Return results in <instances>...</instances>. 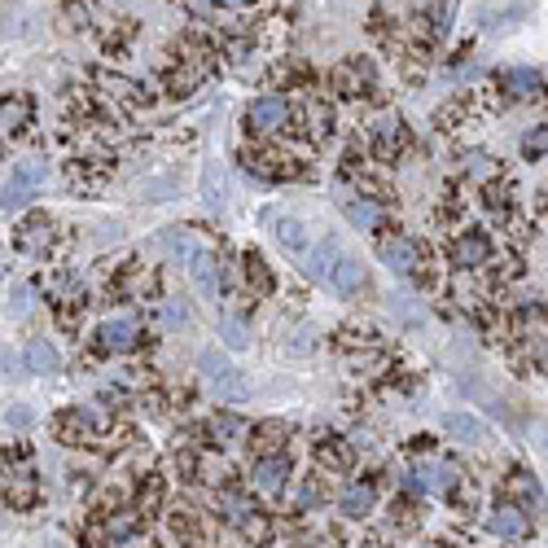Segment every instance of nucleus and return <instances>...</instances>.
Segmentation results:
<instances>
[{
	"label": "nucleus",
	"instance_id": "nucleus-1",
	"mask_svg": "<svg viewBox=\"0 0 548 548\" xmlns=\"http://www.w3.org/2000/svg\"><path fill=\"white\" fill-rule=\"evenodd\" d=\"M45 176H49L45 158H22V162L9 171V180H4V211H18L22 202L45 185Z\"/></svg>",
	"mask_w": 548,
	"mask_h": 548
},
{
	"label": "nucleus",
	"instance_id": "nucleus-2",
	"mask_svg": "<svg viewBox=\"0 0 548 548\" xmlns=\"http://www.w3.org/2000/svg\"><path fill=\"white\" fill-rule=\"evenodd\" d=\"M343 242H334V237H320V242H311V246L299 254L303 272L311 277V281H334V272H338V263H343Z\"/></svg>",
	"mask_w": 548,
	"mask_h": 548
},
{
	"label": "nucleus",
	"instance_id": "nucleus-3",
	"mask_svg": "<svg viewBox=\"0 0 548 548\" xmlns=\"http://www.w3.org/2000/svg\"><path fill=\"white\" fill-rule=\"evenodd\" d=\"M198 364H202V373H206V382H211V386H215L224 399H246L250 395L246 378H242V373H237L228 360H220L215 351H202Z\"/></svg>",
	"mask_w": 548,
	"mask_h": 548
},
{
	"label": "nucleus",
	"instance_id": "nucleus-4",
	"mask_svg": "<svg viewBox=\"0 0 548 548\" xmlns=\"http://www.w3.org/2000/svg\"><path fill=\"white\" fill-rule=\"evenodd\" d=\"M452 483H456V469L444 465V461H417V465L408 469V487H417V492H426V496H444Z\"/></svg>",
	"mask_w": 548,
	"mask_h": 548
},
{
	"label": "nucleus",
	"instance_id": "nucleus-5",
	"mask_svg": "<svg viewBox=\"0 0 548 548\" xmlns=\"http://www.w3.org/2000/svg\"><path fill=\"white\" fill-rule=\"evenodd\" d=\"M286 123H290V101L286 97L250 101V110H246V128L250 132H277V128H286Z\"/></svg>",
	"mask_w": 548,
	"mask_h": 548
},
{
	"label": "nucleus",
	"instance_id": "nucleus-6",
	"mask_svg": "<svg viewBox=\"0 0 548 548\" xmlns=\"http://www.w3.org/2000/svg\"><path fill=\"white\" fill-rule=\"evenodd\" d=\"M378 254H382V263L391 268V272H399V277H408V272H417L421 268V250H417V242H408V237H382L378 242Z\"/></svg>",
	"mask_w": 548,
	"mask_h": 548
},
{
	"label": "nucleus",
	"instance_id": "nucleus-7",
	"mask_svg": "<svg viewBox=\"0 0 548 548\" xmlns=\"http://www.w3.org/2000/svg\"><path fill=\"white\" fill-rule=\"evenodd\" d=\"M487 527H492V536H500V540H522L531 531V518L518 504H496L492 518H487Z\"/></svg>",
	"mask_w": 548,
	"mask_h": 548
},
{
	"label": "nucleus",
	"instance_id": "nucleus-8",
	"mask_svg": "<svg viewBox=\"0 0 548 548\" xmlns=\"http://www.w3.org/2000/svg\"><path fill=\"white\" fill-rule=\"evenodd\" d=\"M162 250H167V254H171L180 268H194L202 254H206L194 228H167V233H162Z\"/></svg>",
	"mask_w": 548,
	"mask_h": 548
},
{
	"label": "nucleus",
	"instance_id": "nucleus-9",
	"mask_svg": "<svg viewBox=\"0 0 548 548\" xmlns=\"http://www.w3.org/2000/svg\"><path fill=\"white\" fill-rule=\"evenodd\" d=\"M137 320L132 316H110V320H101V329H97V338H101V347L105 351H132L137 347Z\"/></svg>",
	"mask_w": 548,
	"mask_h": 548
},
{
	"label": "nucleus",
	"instance_id": "nucleus-10",
	"mask_svg": "<svg viewBox=\"0 0 548 548\" xmlns=\"http://www.w3.org/2000/svg\"><path fill=\"white\" fill-rule=\"evenodd\" d=\"M286 478H290V456H263V461H254V487L259 492L277 496L286 487Z\"/></svg>",
	"mask_w": 548,
	"mask_h": 548
},
{
	"label": "nucleus",
	"instance_id": "nucleus-11",
	"mask_svg": "<svg viewBox=\"0 0 548 548\" xmlns=\"http://www.w3.org/2000/svg\"><path fill=\"white\" fill-rule=\"evenodd\" d=\"M500 93H509V101H527L540 93V75L531 71V66H509V71H500Z\"/></svg>",
	"mask_w": 548,
	"mask_h": 548
},
{
	"label": "nucleus",
	"instance_id": "nucleus-12",
	"mask_svg": "<svg viewBox=\"0 0 548 548\" xmlns=\"http://www.w3.org/2000/svg\"><path fill=\"white\" fill-rule=\"evenodd\" d=\"M369 137H373V145H378L382 158H395V154L403 150V123H399V114H382V119H373Z\"/></svg>",
	"mask_w": 548,
	"mask_h": 548
},
{
	"label": "nucleus",
	"instance_id": "nucleus-13",
	"mask_svg": "<svg viewBox=\"0 0 548 548\" xmlns=\"http://www.w3.org/2000/svg\"><path fill=\"white\" fill-rule=\"evenodd\" d=\"M487 254H492V246H487L483 233H461L452 242V263L456 268H478V263H487Z\"/></svg>",
	"mask_w": 548,
	"mask_h": 548
},
{
	"label": "nucleus",
	"instance_id": "nucleus-14",
	"mask_svg": "<svg viewBox=\"0 0 548 548\" xmlns=\"http://www.w3.org/2000/svg\"><path fill=\"white\" fill-rule=\"evenodd\" d=\"M444 430H448L456 444H483L487 439V426L469 412H444Z\"/></svg>",
	"mask_w": 548,
	"mask_h": 548
},
{
	"label": "nucleus",
	"instance_id": "nucleus-15",
	"mask_svg": "<svg viewBox=\"0 0 548 548\" xmlns=\"http://www.w3.org/2000/svg\"><path fill=\"white\" fill-rule=\"evenodd\" d=\"M53 224L49 215H36V220H27L22 224V233H18V242H22V250H31V254H40V250L53 246Z\"/></svg>",
	"mask_w": 548,
	"mask_h": 548
},
{
	"label": "nucleus",
	"instance_id": "nucleus-16",
	"mask_svg": "<svg viewBox=\"0 0 548 548\" xmlns=\"http://www.w3.org/2000/svg\"><path fill=\"white\" fill-rule=\"evenodd\" d=\"M22 360H27V369H31V373H57V369H62V355H57V347H53V343H45V338H31V343H27V351H22Z\"/></svg>",
	"mask_w": 548,
	"mask_h": 548
},
{
	"label": "nucleus",
	"instance_id": "nucleus-17",
	"mask_svg": "<svg viewBox=\"0 0 548 548\" xmlns=\"http://www.w3.org/2000/svg\"><path fill=\"white\" fill-rule=\"evenodd\" d=\"M246 435H250V426L242 421V417H228V412H224V417L211 421V439H215L220 448H242Z\"/></svg>",
	"mask_w": 548,
	"mask_h": 548
},
{
	"label": "nucleus",
	"instance_id": "nucleus-18",
	"mask_svg": "<svg viewBox=\"0 0 548 548\" xmlns=\"http://www.w3.org/2000/svg\"><path fill=\"white\" fill-rule=\"evenodd\" d=\"M272 228H277V242L286 250H295V254L307 250V228H303L299 215H272Z\"/></svg>",
	"mask_w": 548,
	"mask_h": 548
},
{
	"label": "nucleus",
	"instance_id": "nucleus-19",
	"mask_svg": "<svg viewBox=\"0 0 548 548\" xmlns=\"http://www.w3.org/2000/svg\"><path fill=\"white\" fill-rule=\"evenodd\" d=\"M338 295H360L364 290V263L355 259V254H343V263H338V272H334V281H329Z\"/></svg>",
	"mask_w": 548,
	"mask_h": 548
},
{
	"label": "nucleus",
	"instance_id": "nucleus-20",
	"mask_svg": "<svg viewBox=\"0 0 548 548\" xmlns=\"http://www.w3.org/2000/svg\"><path fill=\"white\" fill-rule=\"evenodd\" d=\"M338 504H343V513H347V518H369V513H373V504H378V492H373L369 483H351Z\"/></svg>",
	"mask_w": 548,
	"mask_h": 548
},
{
	"label": "nucleus",
	"instance_id": "nucleus-21",
	"mask_svg": "<svg viewBox=\"0 0 548 548\" xmlns=\"http://www.w3.org/2000/svg\"><path fill=\"white\" fill-rule=\"evenodd\" d=\"M189 272H194V281H198V290L206 299H220V259L215 254H202Z\"/></svg>",
	"mask_w": 548,
	"mask_h": 548
},
{
	"label": "nucleus",
	"instance_id": "nucleus-22",
	"mask_svg": "<svg viewBox=\"0 0 548 548\" xmlns=\"http://www.w3.org/2000/svg\"><path fill=\"white\" fill-rule=\"evenodd\" d=\"M202 202H206L211 211H220V206H224V171H220L215 162H206V167H202Z\"/></svg>",
	"mask_w": 548,
	"mask_h": 548
},
{
	"label": "nucleus",
	"instance_id": "nucleus-23",
	"mask_svg": "<svg viewBox=\"0 0 548 548\" xmlns=\"http://www.w3.org/2000/svg\"><path fill=\"white\" fill-rule=\"evenodd\" d=\"M343 211L355 228H378V206L369 198H343Z\"/></svg>",
	"mask_w": 548,
	"mask_h": 548
},
{
	"label": "nucleus",
	"instance_id": "nucleus-24",
	"mask_svg": "<svg viewBox=\"0 0 548 548\" xmlns=\"http://www.w3.org/2000/svg\"><path fill=\"white\" fill-rule=\"evenodd\" d=\"M97 84H101V93H105V97H114V101H137V93H141L132 79H123V75H105V71L97 75Z\"/></svg>",
	"mask_w": 548,
	"mask_h": 548
},
{
	"label": "nucleus",
	"instance_id": "nucleus-25",
	"mask_svg": "<svg viewBox=\"0 0 548 548\" xmlns=\"http://www.w3.org/2000/svg\"><path fill=\"white\" fill-rule=\"evenodd\" d=\"M220 338H224V347L228 351H246L250 347V334H246V325H242L237 316H220Z\"/></svg>",
	"mask_w": 548,
	"mask_h": 548
},
{
	"label": "nucleus",
	"instance_id": "nucleus-26",
	"mask_svg": "<svg viewBox=\"0 0 548 548\" xmlns=\"http://www.w3.org/2000/svg\"><path fill=\"white\" fill-rule=\"evenodd\" d=\"M220 509H224V518L242 531L250 518H254V509H250V500H242V496H220Z\"/></svg>",
	"mask_w": 548,
	"mask_h": 548
},
{
	"label": "nucleus",
	"instance_id": "nucleus-27",
	"mask_svg": "<svg viewBox=\"0 0 548 548\" xmlns=\"http://www.w3.org/2000/svg\"><path fill=\"white\" fill-rule=\"evenodd\" d=\"M27 114H31V110H27V101L9 97L4 101V132H9V137H18V132L27 128Z\"/></svg>",
	"mask_w": 548,
	"mask_h": 548
},
{
	"label": "nucleus",
	"instance_id": "nucleus-28",
	"mask_svg": "<svg viewBox=\"0 0 548 548\" xmlns=\"http://www.w3.org/2000/svg\"><path fill=\"white\" fill-rule=\"evenodd\" d=\"M246 281L259 290V295H268V290H272V272H268V263H263L259 254H246Z\"/></svg>",
	"mask_w": 548,
	"mask_h": 548
},
{
	"label": "nucleus",
	"instance_id": "nucleus-29",
	"mask_svg": "<svg viewBox=\"0 0 548 548\" xmlns=\"http://www.w3.org/2000/svg\"><path fill=\"white\" fill-rule=\"evenodd\" d=\"M522 154H527V158H540V154H548V123L531 128V132L522 137Z\"/></svg>",
	"mask_w": 548,
	"mask_h": 548
},
{
	"label": "nucleus",
	"instance_id": "nucleus-30",
	"mask_svg": "<svg viewBox=\"0 0 548 548\" xmlns=\"http://www.w3.org/2000/svg\"><path fill=\"white\" fill-rule=\"evenodd\" d=\"M311 347H316V329L311 325H303V329H295V338H286V351H295V355H307Z\"/></svg>",
	"mask_w": 548,
	"mask_h": 548
},
{
	"label": "nucleus",
	"instance_id": "nucleus-31",
	"mask_svg": "<svg viewBox=\"0 0 548 548\" xmlns=\"http://www.w3.org/2000/svg\"><path fill=\"white\" fill-rule=\"evenodd\" d=\"M162 316H167V325H171V329H180V325H189V311H185L180 303H167V307H162Z\"/></svg>",
	"mask_w": 548,
	"mask_h": 548
},
{
	"label": "nucleus",
	"instance_id": "nucleus-32",
	"mask_svg": "<svg viewBox=\"0 0 548 548\" xmlns=\"http://www.w3.org/2000/svg\"><path fill=\"white\" fill-rule=\"evenodd\" d=\"M531 444L548 456V421H536V426H531Z\"/></svg>",
	"mask_w": 548,
	"mask_h": 548
},
{
	"label": "nucleus",
	"instance_id": "nucleus-33",
	"mask_svg": "<svg viewBox=\"0 0 548 548\" xmlns=\"http://www.w3.org/2000/svg\"><path fill=\"white\" fill-rule=\"evenodd\" d=\"M9 426H18V430H27V426H31V412H27L22 403H13V412H9Z\"/></svg>",
	"mask_w": 548,
	"mask_h": 548
},
{
	"label": "nucleus",
	"instance_id": "nucleus-34",
	"mask_svg": "<svg viewBox=\"0 0 548 548\" xmlns=\"http://www.w3.org/2000/svg\"><path fill=\"white\" fill-rule=\"evenodd\" d=\"M27 307H31V295H27V290L18 286V290H13V316H22Z\"/></svg>",
	"mask_w": 548,
	"mask_h": 548
}]
</instances>
